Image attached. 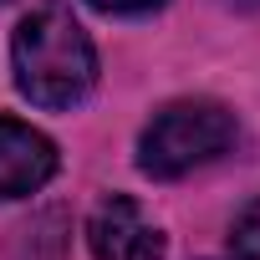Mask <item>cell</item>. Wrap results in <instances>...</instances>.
<instances>
[{
	"instance_id": "7",
	"label": "cell",
	"mask_w": 260,
	"mask_h": 260,
	"mask_svg": "<svg viewBox=\"0 0 260 260\" xmlns=\"http://www.w3.org/2000/svg\"><path fill=\"white\" fill-rule=\"evenodd\" d=\"M230 6H240V11H260V0H230Z\"/></svg>"
},
{
	"instance_id": "1",
	"label": "cell",
	"mask_w": 260,
	"mask_h": 260,
	"mask_svg": "<svg viewBox=\"0 0 260 260\" xmlns=\"http://www.w3.org/2000/svg\"><path fill=\"white\" fill-rule=\"evenodd\" d=\"M11 77L31 107L72 112L97 87V46L67 6H41L11 36Z\"/></svg>"
},
{
	"instance_id": "3",
	"label": "cell",
	"mask_w": 260,
	"mask_h": 260,
	"mask_svg": "<svg viewBox=\"0 0 260 260\" xmlns=\"http://www.w3.org/2000/svg\"><path fill=\"white\" fill-rule=\"evenodd\" d=\"M87 250H92V260H164L169 255V240L138 209V199L107 194L87 214Z\"/></svg>"
},
{
	"instance_id": "8",
	"label": "cell",
	"mask_w": 260,
	"mask_h": 260,
	"mask_svg": "<svg viewBox=\"0 0 260 260\" xmlns=\"http://www.w3.org/2000/svg\"><path fill=\"white\" fill-rule=\"evenodd\" d=\"M214 260H230V255H214Z\"/></svg>"
},
{
	"instance_id": "4",
	"label": "cell",
	"mask_w": 260,
	"mask_h": 260,
	"mask_svg": "<svg viewBox=\"0 0 260 260\" xmlns=\"http://www.w3.org/2000/svg\"><path fill=\"white\" fill-rule=\"evenodd\" d=\"M61 169L56 143L21 117H0V199H31Z\"/></svg>"
},
{
	"instance_id": "5",
	"label": "cell",
	"mask_w": 260,
	"mask_h": 260,
	"mask_svg": "<svg viewBox=\"0 0 260 260\" xmlns=\"http://www.w3.org/2000/svg\"><path fill=\"white\" fill-rule=\"evenodd\" d=\"M224 255H230V260H260V199H250V204L230 219Z\"/></svg>"
},
{
	"instance_id": "6",
	"label": "cell",
	"mask_w": 260,
	"mask_h": 260,
	"mask_svg": "<svg viewBox=\"0 0 260 260\" xmlns=\"http://www.w3.org/2000/svg\"><path fill=\"white\" fill-rule=\"evenodd\" d=\"M92 11H102V16H153V11H164L169 0H87Z\"/></svg>"
},
{
	"instance_id": "2",
	"label": "cell",
	"mask_w": 260,
	"mask_h": 260,
	"mask_svg": "<svg viewBox=\"0 0 260 260\" xmlns=\"http://www.w3.org/2000/svg\"><path fill=\"white\" fill-rule=\"evenodd\" d=\"M240 143V122L214 97H179L148 117L138 133V169L148 179H184Z\"/></svg>"
}]
</instances>
